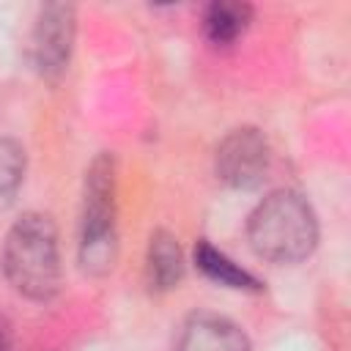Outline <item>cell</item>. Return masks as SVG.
Wrapping results in <instances>:
<instances>
[{"label": "cell", "instance_id": "3957f363", "mask_svg": "<svg viewBox=\"0 0 351 351\" xmlns=\"http://www.w3.org/2000/svg\"><path fill=\"white\" fill-rule=\"evenodd\" d=\"M115 165L110 154L93 159L85 173L80 263L88 274H107L115 263Z\"/></svg>", "mask_w": 351, "mask_h": 351}, {"label": "cell", "instance_id": "277c9868", "mask_svg": "<svg viewBox=\"0 0 351 351\" xmlns=\"http://www.w3.org/2000/svg\"><path fill=\"white\" fill-rule=\"evenodd\" d=\"M214 170L219 181L236 189L258 186L269 173V143L258 129H233L214 156Z\"/></svg>", "mask_w": 351, "mask_h": 351}, {"label": "cell", "instance_id": "ba28073f", "mask_svg": "<svg viewBox=\"0 0 351 351\" xmlns=\"http://www.w3.org/2000/svg\"><path fill=\"white\" fill-rule=\"evenodd\" d=\"M252 8L247 3H211L203 14V30L211 44H233L250 25Z\"/></svg>", "mask_w": 351, "mask_h": 351}, {"label": "cell", "instance_id": "7a4b0ae2", "mask_svg": "<svg viewBox=\"0 0 351 351\" xmlns=\"http://www.w3.org/2000/svg\"><path fill=\"white\" fill-rule=\"evenodd\" d=\"M247 239L255 255L271 263H296L315 250L318 222L299 192L277 189L250 214Z\"/></svg>", "mask_w": 351, "mask_h": 351}, {"label": "cell", "instance_id": "8992f818", "mask_svg": "<svg viewBox=\"0 0 351 351\" xmlns=\"http://www.w3.org/2000/svg\"><path fill=\"white\" fill-rule=\"evenodd\" d=\"M176 351H250V340L233 321L197 313L184 324Z\"/></svg>", "mask_w": 351, "mask_h": 351}, {"label": "cell", "instance_id": "5b68a950", "mask_svg": "<svg viewBox=\"0 0 351 351\" xmlns=\"http://www.w3.org/2000/svg\"><path fill=\"white\" fill-rule=\"evenodd\" d=\"M71 41H74V8L66 3L44 5L30 38L36 69L44 77H58L69 63Z\"/></svg>", "mask_w": 351, "mask_h": 351}, {"label": "cell", "instance_id": "8fae6325", "mask_svg": "<svg viewBox=\"0 0 351 351\" xmlns=\"http://www.w3.org/2000/svg\"><path fill=\"white\" fill-rule=\"evenodd\" d=\"M0 351H11V337L5 326H0Z\"/></svg>", "mask_w": 351, "mask_h": 351}, {"label": "cell", "instance_id": "9c48e42d", "mask_svg": "<svg viewBox=\"0 0 351 351\" xmlns=\"http://www.w3.org/2000/svg\"><path fill=\"white\" fill-rule=\"evenodd\" d=\"M195 263H197V269H200L208 280H214V282H219V285H228V288H247V291H258V288H261V282H258L250 271H244L241 266H236L225 252L214 250L208 241H197V247H195Z\"/></svg>", "mask_w": 351, "mask_h": 351}, {"label": "cell", "instance_id": "6da1fadb", "mask_svg": "<svg viewBox=\"0 0 351 351\" xmlns=\"http://www.w3.org/2000/svg\"><path fill=\"white\" fill-rule=\"evenodd\" d=\"M3 271L16 293L47 302L60 288L58 228L47 214H22L3 244Z\"/></svg>", "mask_w": 351, "mask_h": 351}, {"label": "cell", "instance_id": "30bf717a", "mask_svg": "<svg viewBox=\"0 0 351 351\" xmlns=\"http://www.w3.org/2000/svg\"><path fill=\"white\" fill-rule=\"evenodd\" d=\"M25 178V151L16 140L0 137V206L11 203Z\"/></svg>", "mask_w": 351, "mask_h": 351}, {"label": "cell", "instance_id": "52a82bcc", "mask_svg": "<svg viewBox=\"0 0 351 351\" xmlns=\"http://www.w3.org/2000/svg\"><path fill=\"white\" fill-rule=\"evenodd\" d=\"M145 277H148V285L156 291H170L184 277L181 247L176 236H170L167 230H156L151 236L148 255H145Z\"/></svg>", "mask_w": 351, "mask_h": 351}]
</instances>
